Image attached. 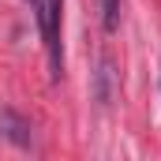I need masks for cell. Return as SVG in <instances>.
Here are the masks:
<instances>
[{"mask_svg":"<svg viewBox=\"0 0 161 161\" xmlns=\"http://www.w3.org/2000/svg\"><path fill=\"white\" fill-rule=\"evenodd\" d=\"M60 8L64 0H45L38 11V26L41 38H45V49H49V68H53V79L64 75V49H60Z\"/></svg>","mask_w":161,"mask_h":161,"instance_id":"1","label":"cell"},{"mask_svg":"<svg viewBox=\"0 0 161 161\" xmlns=\"http://www.w3.org/2000/svg\"><path fill=\"white\" fill-rule=\"evenodd\" d=\"M0 139H8V142H15V146H30V142H34V127H30V120H26L23 113L0 105Z\"/></svg>","mask_w":161,"mask_h":161,"instance_id":"2","label":"cell"},{"mask_svg":"<svg viewBox=\"0 0 161 161\" xmlns=\"http://www.w3.org/2000/svg\"><path fill=\"white\" fill-rule=\"evenodd\" d=\"M113 79H116L113 60H109V56H101V64H97V71H94V101H97L101 109L113 101Z\"/></svg>","mask_w":161,"mask_h":161,"instance_id":"3","label":"cell"},{"mask_svg":"<svg viewBox=\"0 0 161 161\" xmlns=\"http://www.w3.org/2000/svg\"><path fill=\"white\" fill-rule=\"evenodd\" d=\"M101 26H105V34H113L116 26H120V0H101Z\"/></svg>","mask_w":161,"mask_h":161,"instance_id":"4","label":"cell"}]
</instances>
